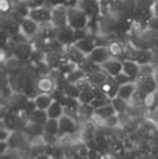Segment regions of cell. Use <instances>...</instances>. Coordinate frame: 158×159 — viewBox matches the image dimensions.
I'll return each instance as SVG.
<instances>
[{
    "label": "cell",
    "instance_id": "1",
    "mask_svg": "<svg viewBox=\"0 0 158 159\" xmlns=\"http://www.w3.org/2000/svg\"><path fill=\"white\" fill-rule=\"evenodd\" d=\"M67 15H68V25L72 30H86L87 24H89V16L83 12L81 8L75 7H67Z\"/></svg>",
    "mask_w": 158,
    "mask_h": 159
},
{
    "label": "cell",
    "instance_id": "2",
    "mask_svg": "<svg viewBox=\"0 0 158 159\" xmlns=\"http://www.w3.org/2000/svg\"><path fill=\"white\" fill-rule=\"evenodd\" d=\"M135 86H137V90H139L145 95H151L158 90V84L156 82L154 74L153 75H139V76L135 79Z\"/></svg>",
    "mask_w": 158,
    "mask_h": 159
},
{
    "label": "cell",
    "instance_id": "3",
    "mask_svg": "<svg viewBox=\"0 0 158 159\" xmlns=\"http://www.w3.org/2000/svg\"><path fill=\"white\" fill-rule=\"evenodd\" d=\"M79 131V122L75 119L63 115L59 119V138L60 136H70Z\"/></svg>",
    "mask_w": 158,
    "mask_h": 159
},
{
    "label": "cell",
    "instance_id": "4",
    "mask_svg": "<svg viewBox=\"0 0 158 159\" xmlns=\"http://www.w3.org/2000/svg\"><path fill=\"white\" fill-rule=\"evenodd\" d=\"M30 19H32L34 21L40 25V24H44V23H50L51 19H52V8L48 7L47 4L43 7H39V8H35V10L30 11V15H28Z\"/></svg>",
    "mask_w": 158,
    "mask_h": 159
},
{
    "label": "cell",
    "instance_id": "5",
    "mask_svg": "<svg viewBox=\"0 0 158 159\" xmlns=\"http://www.w3.org/2000/svg\"><path fill=\"white\" fill-rule=\"evenodd\" d=\"M78 8L89 16V19H96L100 14V2L99 0H79L77 4Z\"/></svg>",
    "mask_w": 158,
    "mask_h": 159
},
{
    "label": "cell",
    "instance_id": "6",
    "mask_svg": "<svg viewBox=\"0 0 158 159\" xmlns=\"http://www.w3.org/2000/svg\"><path fill=\"white\" fill-rule=\"evenodd\" d=\"M51 23L54 24L56 30L67 27L68 25V15H67V6H58L52 8V19Z\"/></svg>",
    "mask_w": 158,
    "mask_h": 159
},
{
    "label": "cell",
    "instance_id": "7",
    "mask_svg": "<svg viewBox=\"0 0 158 159\" xmlns=\"http://www.w3.org/2000/svg\"><path fill=\"white\" fill-rule=\"evenodd\" d=\"M56 88H58L56 82L51 75H44V76L38 78V91H39V94L51 95Z\"/></svg>",
    "mask_w": 158,
    "mask_h": 159
},
{
    "label": "cell",
    "instance_id": "8",
    "mask_svg": "<svg viewBox=\"0 0 158 159\" xmlns=\"http://www.w3.org/2000/svg\"><path fill=\"white\" fill-rule=\"evenodd\" d=\"M100 67H102V70L109 76H113V78H115L117 75L122 74V71H123V63H122V60L115 59V58H111L107 61H105Z\"/></svg>",
    "mask_w": 158,
    "mask_h": 159
},
{
    "label": "cell",
    "instance_id": "9",
    "mask_svg": "<svg viewBox=\"0 0 158 159\" xmlns=\"http://www.w3.org/2000/svg\"><path fill=\"white\" fill-rule=\"evenodd\" d=\"M56 39L66 47L72 46L75 43V30H72L70 25L59 28L58 32H56Z\"/></svg>",
    "mask_w": 158,
    "mask_h": 159
},
{
    "label": "cell",
    "instance_id": "10",
    "mask_svg": "<svg viewBox=\"0 0 158 159\" xmlns=\"http://www.w3.org/2000/svg\"><path fill=\"white\" fill-rule=\"evenodd\" d=\"M34 47L31 42L28 43H23V44H17L14 47V56L17 58L21 61H26L27 59H31V56L34 54Z\"/></svg>",
    "mask_w": 158,
    "mask_h": 159
},
{
    "label": "cell",
    "instance_id": "11",
    "mask_svg": "<svg viewBox=\"0 0 158 159\" xmlns=\"http://www.w3.org/2000/svg\"><path fill=\"white\" fill-rule=\"evenodd\" d=\"M87 58L93 61V63L102 66L105 61L111 59V55H110V52H109L107 47H95L93 50V52H91Z\"/></svg>",
    "mask_w": 158,
    "mask_h": 159
},
{
    "label": "cell",
    "instance_id": "12",
    "mask_svg": "<svg viewBox=\"0 0 158 159\" xmlns=\"http://www.w3.org/2000/svg\"><path fill=\"white\" fill-rule=\"evenodd\" d=\"M2 31H4L8 36L12 38L16 34L20 32V23H17L16 20H14L11 16H3L2 17Z\"/></svg>",
    "mask_w": 158,
    "mask_h": 159
},
{
    "label": "cell",
    "instance_id": "13",
    "mask_svg": "<svg viewBox=\"0 0 158 159\" xmlns=\"http://www.w3.org/2000/svg\"><path fill=\"white\" fill-rule=\"evenodd\" d=\"M64 54H66V56H67V59H68L70 61H72V63L77 64V66H79L83 60H86V58H87V55L83 54V52L79 50V48L75 46V44L66 47Z\"/></svg>",
    "mask_w": 158,
    "mask_h": 159
},
{
    "label": "cell",
    "instance_id": "14",
    "mask_svg": "<svg viewBox=\"0 0 158 159\" xmlns=\"http://www.w3.org/2000/svg\"><path fill=\"white\" fill-rule=\"evenodd\" d=\"M20 30H21V32L31 40V39H34L39 32V24L36 21H34L32 19H30V17H26L20 24Z\"/></svg>",
    "mask_w": 158,
    "mask_h": 159
},
{
    "label": "cell",
    "instance_id": "15",
    "mask_svg": "<svg viewBox=\"0 0 158 159\" xmlns=\"http://www.w3.org/2000/svg\"><path fill=\"white\" fill-rule=\"evenodd\" d=\"M126 48H127V46L119 38L114 39V40L107 46V50H109V52H110L111 58H115V59H119V58H122V56L125 58Z\"/></svg>",
    "mask_w": 158,
    "mask_h": 159
},
{
    "label": "cell",
    "instance_id": "16",
    "mask_svg": "<svg viewBox=\"0 0 158 159\" xmlns=\"http://www.w3.org/2000/svg\"><path fill=\"white\" fill-rule=\"evenodd\" d=\"M75 46L81 50L83 54H86L87 56H89L91 52H93V50L96 47V43H95V36H93V35H87L86 38L81 39V40H78L77 43H74Z\"/></svg>",
    "mask_w": 158,
    "mask_h": 159
},
{
    "label": "cell",
    "instance_id": "17",
    "mask_svg": "<svg viewBox=\"0 0 158 159\" xmlns=\"http://www.w3.org/2000/svg\"><path fill=\"white\" fill-rule=\"evenodd\" d=\"M122 63H123V71L122 72L127 75L131 80L135 82V79L139 76V64L135 60H129V59H123Z\"/></svg>",
    "mask_w": 158,
    "mask_h": 159
},
{
    "label": "cell",
    "instance_id": "18",
    "mask_svg": "<svg viewBox=\"0 0 158 159\" xmlns=\"http://www.w3.org/2000/svg\"><path fill=\"white\" fill-rule=\"evenodd\" d=\"M135 91H137V86H135V82L126 83V84L119 86V88H118L117 96L130 103L131 99H133V96H134V92H135Z\"/></svg>",
    "mask_w": 158,
    "mask_h": 159
},
{
    "label": "cell",
    "instance_id": "19",
    "mask_svg": "<svg viewBox=\"0 0 158 159\" xmlns=\"http://www.w3.org/2000/svg\"><path fill=\"white\" fill-rule=\"evenodd\" d=\"M94 114H95V110L93 108V106H91V104L81 103V106H79V110H78L79 123H83V125H86V123L91 122V119H93Z\"/></svg>",
    "mask_w": 158,
    "mask_h": 159
},
{
    "label": "cell",
    "instance_id": "20",
    "mask_svg": "<svg viewBox=\"0 0 158 159\" xmlns=\"http://www.w3.org/2000/svg\"><path fill=\"white\" fill-rule=\"evenodd\" d=\"M23 131L27 134L30 138H39V136H43L44 135V126H40V125H35V123L28 122L27 125L23 127Z\"/></svg>",
    "mask_w": 158,
    "mask_h": 159
},
{
    "label": "cell",
    "instance_id": "21",
    "mask_svg": "<svg viewBox=\"0 0 158 159\" xmlns=\"http://www.w3.org/2000/svg\"><path fill=\"white\" fill-rule=\"evenodd\" d=\"M35 102V106H36L38 110H42V111H47L48 107L52 104V102H54V99H52L51 95H47V94H39L36 98L34 99Z\"/></svg>",
    "mask_w": 158,
    "mask_h": 159
},
{
    "label": "cell",
    "instance_id": "22",
    "mask_svg": "<svg viewBox=\"0 0 158 159\" xmlns=\"http://www.w3.org/2000/svg\"><path fill=\"white\" fill-rule=\"evenodd\" d=\"M47 115H48V119H59L64 115V108L62 103H59V102H52V104L48 107L47 110Z\"/></svg>",
    "mask_w": 158,
    "mask_h": 159
},
{
    "label": "cell",
    "instance_id": "23",
    "mask_svg": "<svg viewBox=\"0 0 158 159\" xmlns=\"http://www.w3.org/2000/svg\"><path fill=\"white\" fill-rule=\"evenodd\" d=\"M48 120V115H47V111H42V110H35L31 114L28 115V122L35 123V125H40V126H44Z\"/></svg>",
    "mask_w": 158,
    "mask_h": 159
},
{
    "label": "cell",
    "instance_id": "24",
    "mask_svg": "<svg viewBox=\"0 0 158 159\" xmlns=\"http://www.w3.org/2000/svg\"><path fill=\"white\" fill-rule=\"evenodd\" d=\"M95 115L102 118L103 120H106V119L111 118V116H115V115H118V114L115 111V108H114V106L111 103H109V104L103 106V107H100V108H96L95 110Z\"/></svg>",
    "mask_w": 158,
    "mask_h": 159
},
{
    "label": "cell",
    "instance_id": "25",
    "mask_svg": "<svg viewBox=\"0 0 158 159\" xmlns=\"http://www.w3.org/2000/svg\"><path fill=\"white\" fill-rule=\"evenodd\" d=\"M85 78H86V72L81 67H75L66 76V80H67V83H71V84H77L78 82H81Z\"/></svg>",
    "mask_w": 158,
    "mask_h": 159
},
{
    "label": "cell",
    "instance_id": "26",
    "mask_svg": "<svg viewBox=\"0 0 158 159\" xmlns=\"http://www.w3.org/2000/svg\"><path fill=\"white\" fill-rule=\"evenodd\" d=\"M111 104L114 106V108H115V111H117L118 115H122V114L127 112V111H129V108H130V103H129V102L118 98V96L111 100Z\"/></svg>",
    "mask_w": 158,
    "mask_h": 159
},
{
    "label": "cell",
    "instance_id": "27",
    "mask_svg": "<svg viewBox=\"0 0 158 159\" xmlns=\"http://www.w3.org/2000/svg\"><path fill=\"white\" fill-rule=\"evenodd\" d=\"M109 103H111V99L109 98V96L106 94H103L102 91H99L98 92V95L94 98V100L91 102V106H93V108L96 110V108H100V107H103V106H106Z\"/></svg>",
    "mask_w": 158,
    "mask_h": 159
},
{
    "label": "cell",
    "instance_id": "28",
    "mask_svg": "<svg viewBox=\"0 0 158 159\" xmlns=\"http://www.w3.org/2000/svg\"><path fill=\"white\" fill-rule=\"evenodd\" d=\"M44 132L50 135L59 136V120L58 119H48L44 125Z\"/></svg>",
    "mask_w": 158,
    "mask_h": 159
},
{
    "label": "cell",
    "instance_id": "29",
    "mask_svg": "<svg viewBox=\"0 0 158 159\" xmlns=\"http://www.w3.org/2000/svg\"><path fill=\"white\" fill-rule=\"evenodd\" d=\"M63 92H64L66 96L74 98V99H79V96H81V90H79V87L77 84H71V83H67V84L64 86Z\"/></svg>",
    "mask_w": 158,
    "mask_h": 159
},
{
    "label": "cell",
    "instance_id": "30",
    "mask_svg": "<svg viewBox=\"0 0 158 159\" xmlns=\"http://www.w3.org/2000/svg\"><path fill=\"white\" fill-rule=\"evenodd\" d=\"M0 10H2V14L3 16L6 15H10L12 10H14V6L10 0H0Z\"/></svg>",
    "mask_w": 158,
    "mask_h": 159
},
{
    "label": "cell",
    "instance_id": "31",
    "mask_svg": "<svg viewBox=\"0 0 158 159\" xmlns=\"http://www.w3.org/2000/svg\"><path fill=\"white\" fill-rule=\"evenodd\" d=\"M24 2L30 7V10H35V8L46 6V0H24Z\"/></svg>",
    "mask_w": 158,
    "mask_h": 159
},
{
    "label": "cell",
    "instance_id": "32",
    "mask_svg": "<svg viewBox=\"0 0 158 159\" xmlns=\"http://www.w3.org/2000/svg\"><path fill=\"white\" fill-rule=\"evenodd\" d=\"M115 82H117V84L118 86H122V84H126V83H131V82H134V80H131V79L127 76V75H125L123 72L119 74V75H117L115 78Z\"/></svg>",
    "mask_w": 158,
    "mask_h": 159
},
{
    "label": "cell",
    "instance_id": "33",
    "mask_svg": "<svg viewBox=\"0 0 158 159\" xmlns=\"http://www.w3.org/2000/svg\"><path fill=\"white\" fill-rule=\"evenodd\" d=\"M146 30L147 31H151V32H158V17L153 16V19L149 21Z\"/></svg>",
    "mask_w": 158,
    "mask_h": 159
},
{
    "label": "cell",
    "instance_id": "34",
    "mask_svg": "<svg viewBox=\"0 0 158 159\" xmlns=\"http://www.w3.org/2000/svg\"><path fill=\"white\" fill-rule=\"evenodd\" d=\"M151 12H153V15H154L156 17H158V2L153 4V7H151Z\"/></svg>",
    "mask_w": 158,
    "mask_h": 159
},
{
    "label": "cell",
    "instance_id": "35",
    "mask_svg": "<svg viewBox=\"0 0 158 159\" xmlns=\"http://www.w3.org/2000/svg\"><path fill=\"white\" fill-rule=\"evenodd\" d=\"M154 78H156V82H157V84H158V67L156 68V71H154Z\"/></svg>",
    "mask_w": 158,
    "mask_h": 159
},
{
    "label": "cell",
    "instance_id": "36",
    "mask_svg": "<svg viewBox=\"0 0 158 159\" xmlns=\"http://www.w3.org/2000/svg\"><path fill=\"white\" fill-rule=\"evenodd\" d=\"M153 2H154V3H157V2H158V0H153Z\"/></svg>",
    "mask_w": 158,
    "mask_h": 159
}]
</instances>
